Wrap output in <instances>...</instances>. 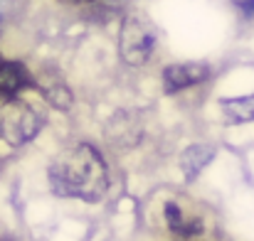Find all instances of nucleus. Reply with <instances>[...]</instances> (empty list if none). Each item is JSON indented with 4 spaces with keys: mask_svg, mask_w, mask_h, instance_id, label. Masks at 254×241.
<instances>
[{
    "mask_svg": "<svg viewBox=\"0 0 254 241\" xmlns=\"http://www.w3.org/2000/svg\"><path fill=\"white\" fill-rule=\"evenodd\" d=\"M42 94H45V98L55 106V108H69L72 106V91L64 86V84H50V86H45L42 89Z\"/></svg>",
    "mask_w": 254,
    "mask_h": 241,
    "instance_id": "8",
    "label": "nucleus"
},
{
    "mask_svg": "<svg viewBox=\"0 0 254 241\" xmlns=\"http://www.w3.org/2000/svg\"><path fill=\"white\" fill-rule=\"evenodd\" d=\"M166 219H168V227L175 232V234H180V229L185 227V217H183V209L175 204V202H168L166 204Z\"/></svg>",
    "mask_w": 254,
    "mask_h": 241,
    "instance_id": "9",
    "label": "nucleus"
},
{
    "mask_svg": "<svg viewBox=\"0 0 254 241\" xmlns=\"http://www.w3.org/2000/svg\"><path fill=\"white\" fill-rule=\"evenodd\" d=\"M0 241H5V239H0Z\"/></svg>",
    "mask_w": 254,
    "mask_h": 241,
    "instance_id": "11",
    "label": "nucleus"
},
{
    "mask_svg": "<svg viewBox=\"0 0 254 241\" xmlns=\"http://www.w3.org/2000/svg\"><path fill=\"white\" fill-rule=\"evenodd\" d=\"M40 126H42V116L27 101L15 96L0 106V138L7 145L20 148L30 143L37 136Z\"/></svg>",
    "mask_w": 254,
    "mask_h": 241,
    "instance_id": "3",
    "label": "nucleus"
},
{
    "mask_svg": "<svg viewBox=\"0 0 254 241\" xmlns=\"http://www.w3.org/2000/svg\"><path fill=\"white\" fill-rule=\"evenodd\" d=\"M210 77V67L202 62H185V64H170L163 72V86L168 94H175L180 89L195 86Z\"/></svg>",
    "mask_w": 254,
    "mask_h": 241,
    "instance_id": "4",
    "label": "nucleus"
},
{
    "mask_svg": "<svg viewBox=\"0 0 254 241\" xmlns=\"http://www.w3.org/2000/svg\"><path fill=\"white\" fill-rule=\"evenodd\" d=\"M215 158V148L212 145H190L183 155H180V170L188 180H195L200 175V170Z\"/></svg>",
    "mask_w": 254,
    "mask_h": 241,
    "instance_id": "7",
    "label": "nucleus"
},
{
    "mask_svg": "<svg viewBox=\"0 0 254 241\" xmlns=\"http://www.w3.org/2000/svg\"><path fill=\"white\" fill-rule=\"evenodd\" d=\"M72 2H94V0H72Z\"/></svg>",
    "mask_w": 254,
    "mask_h": 241,
    "instance_id": "10",
    "label": "nucleus"
},
{
    "mask_svg": "<svg viewBox=\"0 0 254 241\" xmlns=\"http://www.w3.org/2000/svg\"><path fill=\"white\" fill-rule=\"evenodd\" d=\"M158 45V27L153 20L143 12H128L121 22V35H119V52L126 64L141 67L146 64Z\"/></svg>",
    "mask_w": 254,
    "mask_h": 241,
    "instance_id": "2",
    "label": "nucleus"
},
{
    "mask_svg": "<svg viewBox=\"0 0 254 241\" xmlns=\"http://www.w3.org/2000/svg\"><path fill=\"white\" fill-rule=\"evenodd\" d=\"M25 86H32L30 72L17 64V62H2L0 64V103L10 101L17 96V91H22Z\"/></svg>",
    "mask_w": 254,
    "mask_h": 241,
    "instance_id": "5",
    "label": "nucleus"
},
{
    "mask_svg": "<svg viewBox=\"0 0 254 241\" xmlns=\"http://www.w3.org/2000/svg\"><path fill=\"white\" fill-rule=\"evenodd\" d=\"M50 185L60 197L99 202L109 190L106 162L91 145H77L62 153L50 167Z\"/></svg>",
    "mask_w": 254,
    "mask_h": 241,
    "instance_id": "1",
    "label": "nucleus"
},
{
    "mask_svg": "<svg viewBox=\"0 0 254 241\" xmlns=\"http://www.w3.org/2000/svg\"><path fill=\"white\" fill-rule=\"evenodd\" d=\"M222 118L227 123H252L254 121V94L240 98H225L220 101Z\"/></svg>",
    "mask_w": 254,
    "mask_h": 241,
    "instance_id": "6",
    "label": "nucleus"
}]
</instances>
